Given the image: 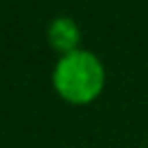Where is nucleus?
<instances>
[{"mask_svg":"<svg viewBox=\"0 0 148 148\" xmlns=\"http://www.w3.org/2000/svg\"><path fill=\"white\" fill-rule=\"evenodd\" d=\"M53 86L62 99L72 104H88L104 88V67L95 53L76 49L60 56L53 69Z\"/></svg>","mask_w":148,"mask_h":148,"instance_id":"obj_1","label":"nucleus"},{"mask_svg":"<svg viewBox=\"0 0 148 148\" xmlns=\"http://www.w3.org/2000/svg\"><path fill=\"white\" fill-rule=\"evenodd\" d=\"M46 37H49V44H51L53 51L67 56V53H72V51L79 49L81 32H79V25L69 16H58V18L51 21Z\"/></svg>","mask_w":148,"mask_h":148,"instance_id":"obj_2","label":"nucleus"}]
</instances>
